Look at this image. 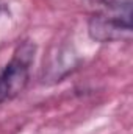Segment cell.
Segmentation results:
<instances>
[{"instance_id":"cell-2","label":"cell","mask_w":133,"mask_h":134,"mask_svg":"<svg viewBox=\"0 0 133 134\" xmlns=\"http://www.w3.org/2000/svg\"><path fill=\"white\" fill-rule=\"evenodd\" d=\"M108 14L93 16L88 25L89 36L97 42H113L124 37H130L132 33V9L114 11Z\"/></svg>"},{"instance_id":"cell-1","label":"cell","mask_w":133,"mask_h":134,"mask_svg":"<svg viewBox=\"0 0 133 134\" xmlns=\"http://www.w3.org/2000/svg\"><path fill=\"white\" fill-rule=\"evenodd\" d=\"M34 47L25 42L17 47L11 61L0 70V104L17 97L30 81Z\"/></svg>"}]
</instances>
